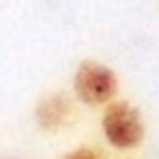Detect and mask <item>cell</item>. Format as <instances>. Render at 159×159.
I'll return each instance as SVG.
<instances>
[{"label":"cell","instance_id":"1","mask_svg":"<svg viewBox=\"0 0 159 159\" xmlns=\"http://www.w3.org/2000/svg\"><path fill=\"white\" fill-rule=\"evenodd\" d=\"M99 124H102V134L109 142V147L119 152L137 149L147 137L142 112L127 99H112L109 104H104Z\"/></svg>","mask_w":159,"mask_h":159},{"label":"cell","instance_id":"2","mask_svg":"<svg viewBox=\"0 0 159 159\" xmlns=\"http://www.w3.org/2000/svg\"><path fill=\"white\" fill-rule=\"evenodd\" d=\"M72 94L87 107H104L119 94L117 72L99 60H82L72 75Z\"/></svg>","mask_w":159,"mask_h":159},{"label":"cell","instance_id":"3","mask_svg":"<svg viewBox=\"0 0 159 159\" xmlns=\"http://www.w3.org/2000/svg\"><path fill=\"white\" fill-rule=\"evenodd\" d=\"M75 119V94L67 92H47L35 104V122L42 132H62Z\"/></svg>","mask_w":159,"mask_h":159},{"label":"cell","instance_id":"4","mask_svg":"<svg viewBox=\"0 0 159 159\" xmlns=\"http://www.w3.org/2000/svg\"><path fill=\"white\" fill-rule=\"evenodd\" d=\"M60 159H104V152L97 149V147L84 144V147H75V149H70V152L62 154Z\"/></svg>","mask_w":159,"mask_h":159}]
</instances>
